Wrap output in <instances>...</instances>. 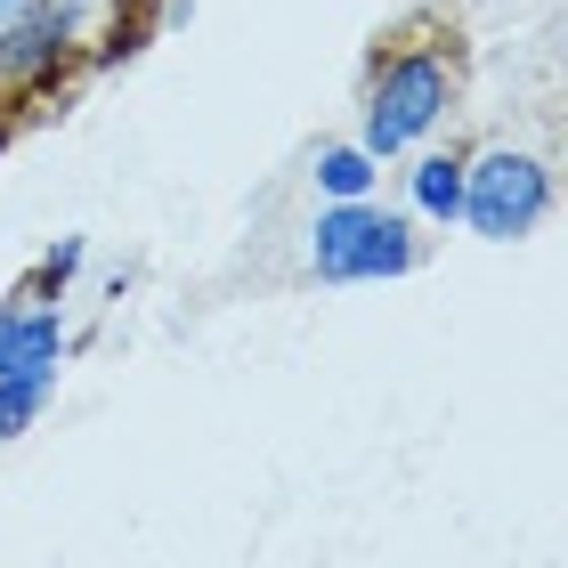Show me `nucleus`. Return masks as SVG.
<instances>
[{
    "instance_id": "nucleus-1",
    "label": "nucleus",
    "mask_w": 568,
    "mask_h": 568,
    "mask_svg": "<svg viewBox=\"0 0 568 568\" xmlns=\"http://www.w3.org/2000/svg\"><path fill=\"white\" fill-rule=\"evenodd\" d=\"M455 98H463L455 49H438V41H390L366 65V90H357V146H366L374 163H398V154H415L438 122L455 114Z\"/></svg>"
},
{
    "instance_id": "nucleus-2",
    "label": "nucleus",
    "mask_w": 568,
    "mask_h": 568,
    "mask_svg": "<svg viewBox=\"0 0 568 568\" xmlns=\"http://www.w3.org/2000/svg\"><path fill=\"white\" fill-rule=\"evenodd\" d=\"M415 268H423V227L374 195L325 203L308 220V276L317 284H390V276H415Z\"/></svg>"
},
{
    "instance_id": "nucleus-3",
    "label": "nucleus",
    "mask_w": 568,
    "mask_h": 568,
    "mask_svg": "<svg viewBox=\"0 0 568 568\" xmlns=\"http://www.w3.org/2000/svg\"><path fill=\"white\" fill-rule=\"evenodd\" d=\"M545 212H552L545 154H528V146H479V154H463V203H455V220L471 227V236L520 244V236L545 227Z\"/></svg>"
},
{
    "instance_id": "nucleus-4",
    "label": "nucleus",
    "mask_w": 568,
    "mask_h": 568,
    "mask_svg": "<svg viewBox=\"0 0 568 568\" xmlns=\"http://www.w3.org/2000/svg\"><path fill=\"white\" fill-rule=\"evenodd\" d=\"M82 17H90V9H73V0H41V9L24 17L9 41H0V98H41V90H58V73L82 58Z\"/></svg>"
},
{
    "instance_id": "nucleus-5",
    "label": "nucleus",
    "mask_w": 568,
    "mask_h": 568,
    "mask_svg": "<svg viewBox=\"0 0 568 568\" xmlns=\"http://www.w3.org/2000/svg\"><path fill=\"white\" fill-rule=\"evenodd\" d=\"M65 301L41 293V284H17L9 301H0V374H58L65 366Z\"/></svg>"
},
{
    "instance_id": "nucleus-6",
    "label": "nucleus",
    "mask_w": 568,
    "mask_h": 568,
    "mask_svg": "<svg viewBox=\"0 0 568 568\" xmlns=\"http://www.w3.org/2000/svg\"><path fill=\"white\" fill-rule=\"evenodd\" d=\"M374 187H382V163H374L357 139L317 154V195H325V203H357V195H374Z\"/></svg>"
},
{
    "instance_id": "nucleus-7",
    "label": "nucleus",
    "mask_w": 568,
    "mask_h": 568,
    "mask_svg": "<svg viewBox=\"0 0 568 568\" xmlns=\"http://www.w3.org/2000/svg\"><path fill=\"white\" fill-rule=\"evenodd\" d=\"M406 195H415L423 220H455V203H463V154H423V163L406 171Z\"/></svg>"
},
{
    "instance_id": "nucleus-8",
    "label": "nucleus",
    "mask_w": 568,
    "mask_h": 568,
    "mask_svg": "<svg viewBox=\"0 0 568 568\" xmlns=\"http://www.w3.org/2000/svg\"><path fill=\"white\" fill-rule=\"evenodd\" d=\"M49 390H58V374H0V438H24L41 423Z\"/></svg>"
},
{
    "instance_id": "nucleus-9",
    "label": "nucleus",
    "mask_w": 568,
    "mask_h": 568,
    "mask_svg": "<svg viewBox=\"0 0 568 568\" xmlns=\"http://www.w3.org/2000/svg\"><path fill=\"white\" fill-rule=\"evenodd\" d=\"M82 261H90V236H58V244L41 252V268L24 276V284H41V293H58V301H65V284L82 276Z\"/></svg>"
},
{
    "instance_id": "nucleus-10",
    "label": "nucleus",
    "mask_w": 568,
    "mask_h": 568,
    "mask_svg": "<svg viewBox=\"0 0 568 568\" xmlns=\"http://www.w3.org/2000/svg\"><path fill=\"white\" fill-rule=\"evenodd\" d=\"M33 9H41V0H0V41H9V33H17V24L33 17Z\"/></svg>"
},
{
    "instance_id": "nucleus-11",
    "label": "nucleus",
    "mask_w": 568,
    "mask_h": 568,
    "mask_svg": "<svg viewBox=\"0 0 568 568\" xmlns=\"http://www.w3.org/2000/svg\"><path fill=\"white\" fill-rule=\"evenodd\" d=\"M73 9H98V0H73Z\"/></svg>"
}]
</instances>
